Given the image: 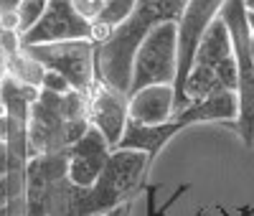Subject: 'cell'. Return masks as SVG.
I'll use <instances>...</instances> for the list:
<instances>
[{"mask_svg": "<svg viewBox=\"0 0 254 216\" xmlns=\"http://www.w3.org/2000/svg\"><path fill=\"white\" fill-rule=\"evenodd\" d=\"M147 173H150V165H147L145 153L120 147L112 150L97 183L92 188H79V216L107 214L122 204H130Z\"/></svg>", "mask_w": 254, "mask_h": 216, "instance_id": "cell-1", "label": "cell"}, {"mask_svg": "<svg viewBox=\"0 0 254 216\" xmlns=\"http://www.w3.org/2000/svg\"><path fill=\"white\" fill-rule=\"evenodd\" d=\"M176 74H178V23L165 20V23L155 26L140 43L127 97L153 84H176Z\"/></svg>", "mask_w": 254, "mask_h": 216, "instance_id": "cell-2", "label": "cell"}, {"mask_svg": "<svg viewBox=\"0 0 254 216\" xmlns=\"http://www.w3.org/2000/svg\"><path fill=\"white\" fill-rule=\"evenodd\" d=\"M46 72H56L71 84L74 92H89L97 81V46L92 38L81 41H59V43H38L23 46Z\"/></svg>", "mask_w": 254, "mask_h": 216, "instance_id": "cell-3", "label": "cell"}, {"mask_svg": "<svg viewBox=\"0 0 254 216\" xmlns=\"http://www.w3.org/2000/svg\"><path fill=\"white\" fill-rule=\"evenodd\" d=\"M226 0H188L178 18V74H176V115L183 110V84L193 67L196 49L208 31V26L219 18Z\"/></svg>", "mask_w": 254, "mask_h": 216, "instance_id": "cell-4", "label": "cell"}, {"mask_svg": "<svg viewBox=\"0 0 254 216\" xmlns=\"http://www.w3.org/2000/svg\"><path fill=\"white\" fill-rule=\"evenodd\" d=\"M61 97L41 92L38 99L31 104V115H28L31 158L54 155V153L69 150V140H66V122L69 120H66V115H64Z\"/></svg>", "mask_w": 254, "mask_h": 216, "instance_id": "cell-5", "label": "cell"}, {"mask_svg": "<svg viewBox=\"0 0 254 216\" xmlns=\"http://www.w3.org/2000/svg\"><path fill=\"white\" fill-rule=\"evenodd\" d=\"M87 94V120L89 127H94L97 133L110 143L112 150H117L122 135H125V127L130 122V112H127V102L130 97L112 89L110 84L104 81H94Z\"/></svg>", "mask_w": 254, "mask_h": 216, "instance_id": "cell-6", "label": "cell"}, {"mask_svg": "<svg viewBox=\"0 0 254 216\" xmlns=\"http://www.w3.org/2000/svg\"><path fill=\"white\" fill-rule=\"evenodd\" d=\"M81 38H92V26L74 10L71 0H49L41 20L28 33L20 36V46L81 41Z\"/></svg>", "mask_w": 254, "mask_h": 216, "instance_id": "cell-7", "label": "cell"}, {"mask_svg": "<svg viewBox=\"0 0 254 216\" xmlns=\"http://www.w3.org/2000/svg\"><path fill=\"white\" fill-rule=\"evenodd\" d=\"M112 147L94 127H89L69 150H66V178L79 188H92L102 176L104 165L110 160Z\"/></svg>", "mask_w": 254, "mask_h": 216, "instance_id": "cell-8", "label": "cell"}, {"mask_svg": "<svg viewBox=\"0 0 254 216\" xmlns=\"http://www.w3.org/2000/svg\"><path fill=\"white\" fill-rule=\"evenodd\" d=\"M66 150L54 155L31 158L26 170V214L23 216H46L49 196L54 186L66 176Z\"/></svg>", "mask_w": 254, "mask_h": 216, "instance_id": "cell-9", "label": "cell"}, {"mask_svg": "<svg viewBox=\"0 0 254 216\" xmlns=\"http://www.w3.org/2000/svg\"><path fill=\"white\" fill-rule=\"evenodd\" d=\"M127 112L140 125H165L176 120V92L173 84H153L130 94Z\"/></svg>", "mask_w": 254, "mask_h": 216, "instance_id": "cell-10", "label": "cell"}, {"mask_svg": "<svg viewBox=\"0 0 254 216\" xmlns=\"http://www.w3.org/2000/svg\"><path fill=\"white\" fill-rule=\"evenodd\" d=\"M186 125L181 120L165 122V125H140V122H127L125 135L120 140V150H135V153H145L147 155V165L153 168L155 158L163 153V147L171 143Z\"/></svg>", "mask_w": 254, "mask_h": 216, "instance_id": "cell-11", "label": "cell"}, {"mask_svg": "<svg viewBox=\"0 0 254 216\" xmlns=\"http://www.w3.org/2000/svg\"><path fill=\"white\" fill-rule=\"evenodd\" d=\"M237 117H239V97L231 89H219L201 99L188 102L176 115V120H181L186 127L198 122H237Z\"/></svg>", "mask_w": 254, "mask_h": 216, "instance_id": "cell-12", "label": "cell"}, {"mask_svg": "<svg viewBox=\"0 0 254 216\" xmlns=\"http://www.w3.org/2000/svg\"><path fill=\"white\" fill-rule=\"evenodd\" d=\"M234 54V46H231V33L226 28V23L221 20V15L208 26V31L203 33L198 49H196V59H193V67H201V69H211L216 72V67ZM190 67V69H193Z\"/></svg>", "mask_w": 254, "mask_h": 216, "instance_id": "cell-13", "label": "cell"}, {"mask_svg": "<svg viewBox=\"0 0 254 216\" xmlns=\"http://www.w3.org/2000/svg\"><path fill=\"white\" fill-rule=\"evenodd\" d=\"M46 69L33 59V54L28 49L20 46L18 51H13L5 61V76H10L13 81L31 86V89H41V81H44Z\"/></svg>", "mask_w": 254, "mask_h": 216, "instance_id": "cell-14", "label": "cell"}, {"mask_svg": "<svg viewBox=\"0 0 254 216\" xmlns=\"http://www.w3.org/2000/svg\"><path fill=\"white\" fill-rule=\"evenodd\" d=\"M137 8V0H104L102 13L92 23V41L99 43L107 38L120 23H125Z\"/></svg>", "mask_w": 254, "mask_h": 216, "instance_id": "cell-15", "label": "cell"}, {"mask_svg": "<svg viewBox=\"0 0 254 216\" xmlns=\"http://www.w3.org/2000/svg\"><path fill=\"white\" fill-rule=\"evenodd\" d=\"M79 186H74L66 176H64L49 196V209L46 216H79Z\"/></svg>", "mask_w": 254, "mask_h": 216, "instance_id": "cell-16", "label": "cell"}, {"mask_svg": "<svg viewBox=\"0 0 254 216\" xmlns=\"http://www.w3.org/2000/svg\"><path fill=\"white\" fill-rule=\"evenodd\" d=\"M46 3L49 0H20V5H18V33L20 36L28 33L41 20V15L46 10Z\"/></svg>", "mask_w": 254, "mask_h": 216, "instance_id": "cell-17", "label": "cell"}, {"mask_svg": "<svg viewBox=\"0 0 254 216\" xmlns=\"http://www.w3.org/2000/svg\"><path fill=\"white\" fill-rule=\"evenodd\" d=\"M41 92H46V94H69V92H74L71 89V84L64 79L61 74H56V72H46L44 74V81H41Z\"/></svg>", "mask_w": 254, "mask_h": 216, "instance_id": "cell-18", "label": "cell"}, {"mask_svg": "<svg viewBox=\"0 0 254 216\" xmlns=\"http://www.w3.org/2000/svg\"><path fill=\"white\" fill-rule=\"evenodd\" d=\"M71 5H74V10H76V13L92 26L94 20H97V15L102 13L104 0H71Z\"/></svg>", "mask_w": 254, "mask_h": 216, "instance_id": "cell-19", "label": "cell"}, {"mask_svg": "<svg viewBox=\"0 0 254 216\" xmlns=\"http://www.w3.org/2000/svg\"><path fill=\"white\" fill-rule=\"evenodd\" d=\"M155 193H158V186H150L147 188V216H163L165 209H155Z\"/></svg>", "mask_w": 254, "mask_h": 216, "instance_id": "cell-20", "label": "cell"}, {"mask_svg": "<svg viewBox=\"0 0 254 216\" xmlns=\"http://www.w3.org/2000/svg\"><path fill=\"white\" fill-rule=\"evenodd\" d=\"M10 204V186H8V178H0V211H5Z\"/></svg>", "mask_w": 254, "mask_h": 216, "instance_id": "cell-21", "label": "cell"}, {"mask_svg": "<svg viewBox=\"0 0 254 216\" xmlns=\"http://www.w3.org/2000/svg\"><path fill=\"white\" fill-rule=\"evenodd\" d=\"M8 176V145L0 143V178Z\"/></svg>", "mask_w": 254, "mask_h": 216, "instance_id": "cell-22", "label": "cell"}, {"mask_svg": "<svg viewBox=\"0 0 254 216\" xmlns=\"http://www.w3.org/2000/svg\"><path fill=\"white\" fill-rule=\"evenodd\" d=\"M18 5H20V0H0V15L18 13Z\"/></svg>", "mask_w": 254, "mask_h": 216, "instance_id": "cell-23", "label": "cell"}, {"mask_svg": "<svg viewBox=\"0 0 254 216\" xmlns=\"http://www.w3.org/2000/svg\"><path fill=\"white\" fill-rule=\"evenodd\" d=\"M130 209H132V201L130 204H122V206H117V209H112L107 214H97V216H127V214H130Z\"/></svg>", "mask_w": 254, "mask_h": 216, "instance_id": "cell-24", "label": "cell"}, {"mask_svg": "<svg viewBox=\"0 0 254 216\" xmlns=\"http://www.w3.org/2000/svg\"><path fill=\"white\" fill-rule=\"evenodd\" d=\"M8 56H10V54H8L3 46H0V76L5 74V61H8Z\"/></svg>", "mask_w": 254, "mask_h": 216, "instance_id": "cell-25", "label": "cell"}, {"mask_svg": "<svg viewBox=\"0 0 254 216\" xmlns=\"http://www.w3.org/2000/svg\"><path fill=\"white\" fill-rule=\"evenodd\" d=\"M247 20H249V33L254 38V13H247Z\"/></svg>", "mask_w": 254, "mask_h": 216, "instance_id": "cell-26", "label": "cell"}, {"mask_svg": "<svg viewBox=\"0 0 254 216\" xmlns=\"http://www.w3.org/2000/svg\"><path fill=\"white\" fill-rule=\"evenodd\" d=\"M242 3H244L247 13H254V0H242Z\"/></svg>", "mask_w": 254, "mask_h": 216, "instance_id": "cell-27", "label": "cell"}, {"mask_svg": "<svg viewBox=\"0 0 254 216\" xmlns=\"http://www.w3.org/2000/svg\"><path fill=\"white\" fill-rule=\"evenodd\" d=\"M252 56H254V38H252Z\"/></svg>", "mask_w": 254, "mask_h": 216, "instance_id": "cell-28", "label": "cell"}, {"mask_svg": "<svg viewBox=\"0 0 254 216\" xmlns=\"http://www.w3.org/2000/svg\"><path fill=\"white\" fill-rule=\"evenodd\" d=\"M127 216H130V214H127Z\"/></svg>", "mask_w": 254, "mask_h": 216, "instance_id": "cell-29", "label": "cell"}]
</instances>
